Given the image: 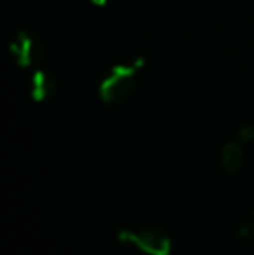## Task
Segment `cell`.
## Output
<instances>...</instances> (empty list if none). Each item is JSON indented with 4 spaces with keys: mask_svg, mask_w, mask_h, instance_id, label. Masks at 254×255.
Instances as JSON below:
<instances>
[{
    "mask_svg": "<svg viewBox=\"0 0 254 255\" xmlns=\"http://www.w3.org/2000/svg\"><path fill=\"white\" fill-rule=\"evenodd\" d=\"M51 92H52V82L44 73L35 75L33 89H31V94L35 96V99H45Z\"/></svg>",
    "mask_w": 254,
    "mask_h": 255,
    "instance_id": "5",
    "label": "cell"
},
{
    "mask_svg": "<svg viewBox=\"0 0 254 255\" xmlns=\"http://www.w3.org/2000/svg\"><path fill=\"white\" fill-rule=\"evenodd\" d=\"M119 240L122 243H131L146 255H171L173 250L171 238L159 228H145L139 231L122 229L119 233Z\"/></svg>",
    "mask_w": 254,
    "mask_h": 255,
    "instance_id": "1",
    "label": "cell"
},
{
    "mask_svg": "<svg viewBox=\"0 0 254 255\" xmlns=\"http://www.w3.org/2000/svg\"><path fill=\"white\" fill-rule=\"evenodd\" d=\"M239 137H241V141H253L254 139V127L253 125H246V127L241 130V134H239Z\"/></svg>",
    "mask_w": 254,
    "mask_h": 255,
    "instance_id": "6",
    "label": "cell"
},
{
    "mask_svg": "<svg viewBox=\"0 0 254 255\" xmlns=\"http://www.w3.org/2000/svg\"><path fill=\"white\" fill-rule=\"evenodd\" d=\"M244 161V149H242L241 142L230 141L223 146L221 149V163L227 172H237L242 167Z\"/></svg>",
    "mask_w": 254,
    "mask_h": 255,
    "instance_id": "4",
    "label": "cell"
},
{
    "mask_svg": "<svg viewBox=\"0 0 254 255\" xmlns=\"http://www.w3.org/2000/svg\"><path fill=\"white\" fill-rule=\"evenodd\" d=\"M94 3H98V5H105V3H108L110 0H92Z\"/></svg>",
    "mask_w": 254,
    "mask_h": 255,
    "instance_id": "7",
    "label": "cell"
},
{
    "mask_svg": "<svg viewBox=\"0 0 254 255\" xmlns=\"http://www.w3.org/2000/svg\"><path fill=\"white\" fill-rule=\"evenodd\" d=\"M136 66H119L110 73V77L101 84L99 94L106 103H117L126 99L134 87Z\"/></svg>",
    "mask_w": 254,
    "mask_h": 255,
    "instance_id": "2",
    "label": "cell"
},
{
    "mask_svg": "<svg viewBox=\"0 0 254 255\" xmlns=\"http://www.w3.org/2000/svg\"><path fill=\"white\" fill-rule=\"evenodd\" d=\"M12 49H14V56H16V59L19 61L21 64L33 63L38 56L37 42L31 40V37L26 33L17 35L16 40H14V44H12Z\"/></svg>",
    "mask_w": 254,
    "mask_h": 255,
    "instance_id": "3",
    "label": "cell"
}]
</instances>
